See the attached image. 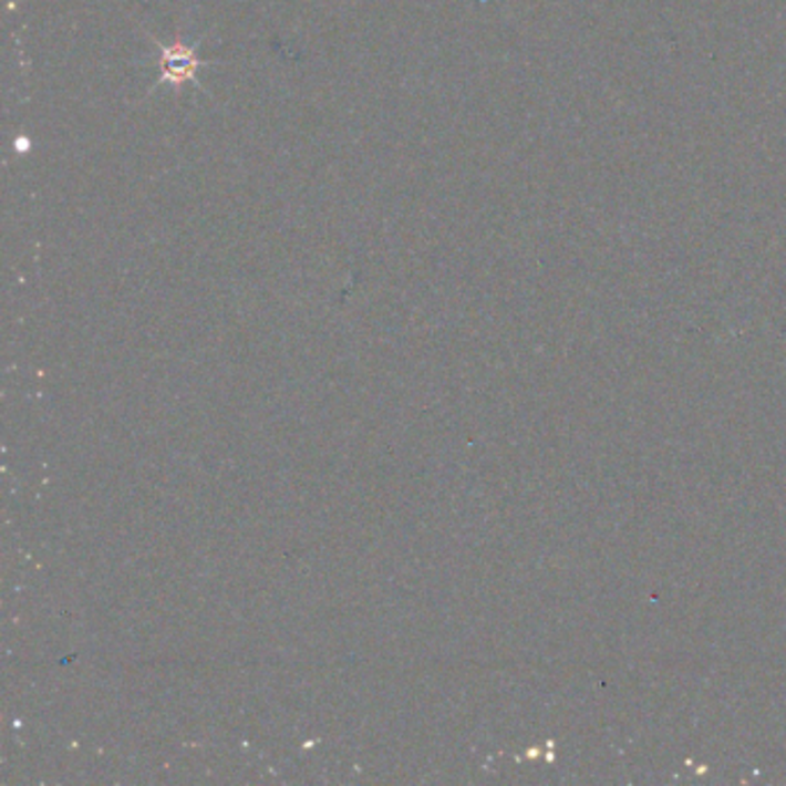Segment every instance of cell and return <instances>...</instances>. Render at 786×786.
<instances>
[{"label": "cell", "mask_w": 786, "mask_h": 786, "mask_svg": "<svg viewBox=\"0 0 786 786\" xmlns=\"http://www.w3.org/2000/svg\"><path fill=\"white\" fill-rule=\"evenodd\" d=\"M162 59H159V81L172 83V86H183L185 81H196V72H199L206 63L196 55V51L185 44L183 40H176L172 44L159 42Z\"/></svg>", "instance_id": "1"}]
</instances>
